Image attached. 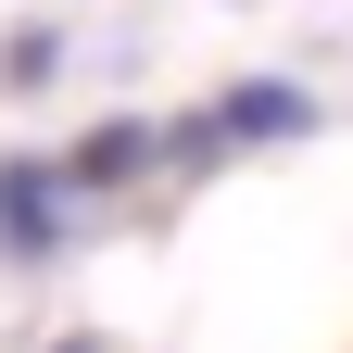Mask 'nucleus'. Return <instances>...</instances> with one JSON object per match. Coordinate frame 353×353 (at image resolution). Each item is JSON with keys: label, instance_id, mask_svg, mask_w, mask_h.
<instances>
[{"label": "nucleus", "instance_id": "obj_1", "mask_svg": "<svg viewBox=\"0 0 353 353\" xmlns=\"http://www.w3.org/2000/svg\"><path fill=\"white\" fill-rule=\"evenodd\" d=\"M303 126H316V101L290 76H240V88H214L176 126V164H228V152H265V139H303Z\"/></svg>", "mask_w": 353, "mask_h": 353}, {"label": "nucleus", "instance_id": "obj_2", "mask_svg": "<svg viewBox=\"0 0 353 353\" xmlns=\"http://www.w3.org/2000/svg\"><path fill=\"white\" fill-rule=\"evenodd\" d=\"M63 240V176L51 164H0V252H51Z\"/></svg>", "mask_w": 353, "mask_h": 353}, {"label": "nucleus", "instance_id": "obj_3", "mask_svg": "<svg viewBox=\"0 0 353 353\" xmlns=\"http://www.w3.org/2000/svg\"><path fill=\"white\" fill-rule=\"evenodd\" d=\"M139 164H152V126H88V139H76L51 176H63V190H126Z\"/></svg>", "mask_w": 353, "mask_h": 353}, {"label": "nucleus", "instance_id": "obj_4", "mask_svg": "<svg viewBox=\"0 0 353 353\" xmlns=\"http://www.w3.org/2000/svg\"><path fill=\"white\" fill-rule=\"evenodd\" d=\"M63 353H88V341H63Z\"/></svg>", "mask_w": 353, "mask_h": 353}]
</instances>
